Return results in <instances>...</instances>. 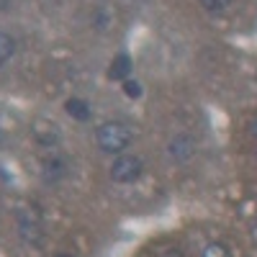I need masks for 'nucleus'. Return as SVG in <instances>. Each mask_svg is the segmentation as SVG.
Returning a JSON list of instances; mask_svg holds the SVG:
<instances>
[{
  "label": "nucleus",
  "instance_id": "nucleus-1",
  "mask_svg": "<svg viewBox=\"0 0 257 257\" xmlns=\"http://www.w3.org/2000/svg\"><path fill=\"white\" fill-rule=\"evenodd\" d=\"M95 142L103 152L108 155H121L123 149L134 142V132L132 126L123 123V121H105L98 126V134H95Z\"/></svg>",
  "mask_w": 257,
  "mask_h": 257
},
{
  "label": "nucleus",
  "instance_id": "nucleus-2",
  "mask_svg": "<svg viewBox=\"0 0 257 257\" xmlns=\"http://www.w3.org/2000/svg\"><path fill=\"white\" fill-rule=\"evenodd\" d=\"M142 170H144V162H142L139 157H134V155H121V157H116L113 165H111V178H113L116 183L128 185V183H134V180L142 178Z\"/></svg>",
  "mask_w": 257,
  "mask_h": 257
},
{
  "label": "nucleus",
  "instance_id": "nucleus-3",
  "mask_svg": "<svg viewBox=\"0 0 257 257\" xmlns=\"http://www.w3.org/2000/svg\"><path fill=\"white\" fill-rule=\"evenodd\" d=\"M18 229H21V237H24L29 244H39L41 242V219H39L36 211H24L21 213Z\"/></svg>",
  "mask_w": 257,
  "mask_h": 257
},
{
  "label": "nucleus",
  "instance_id": "nucleus-4",
  "mask_svg": "<svg viewBox=\"0 0 257 257\" xmlns=\"http://www.w3.org/2000/svg\"><path fill=\"white\" fill-rule=\"evenodd\" d=\"M170 157H173L175 162H188L193 157V152H196V142H193L188 134H178L170 139V147H167Z\"/></svg>",
  "mask_w": 257,
  "mask_h": 257
},
{
  "label": "nucleus",
  "instance_id": "nucleus-5",
  "mask_svg": "<svg viewBox=\"0 0 257 257\" xmlns=\"http://www.w3.org/2000/svg\"><path fill=\"white\" fill-rule=\"evenodd\" d=\"M34 137H36V142H39L41 147L52 149V147L59 144V128H57V123H52V121H36V123H34Z\"/></svg>",
  "mask_w": 257,
  "mask_h": 257
},
{
  "label": "nucleus",
  "instance_id": "nucleus-6",
  "mask_svg": "<svg viewBox=\"0 0 257 257\" xmlns=\"http://www.w3.org/2000/svg\"><path fill=\"white\" fill-rule=\"evenodd\" d=\"M64 170H67L64 160H59V157H49V160H44V180H47V183L59 180V178L64 175Z\"/></svg>",
  "mask_w": 257,
  "mask_h": 257
},
{
  "label": "nucleus",
  "instance_id": "nucleus-7",
  "mask_svg": "<svg viewBox=\"0 0 257 257\" xmlns=\"http://www.w3.org/2000/svg\"><path fill=\"white\" fill-rule=\"evenodd\" d=\"M128 72H132V59H128L126 54H118V57L111 62V72H108V77H111V80H123Z\"/></svg>",
  "mask_w": 257,
  "mask_h": 257
},
{
  "label": "nucleus",
  "instance_id": "nucleus-8",
  "mask_svg": "<svg viewBox=\"0 0 257 257\" xmlns=\"http://www.w3.org/2000/svg\"><path fill=\"white\" fill-rule=\"evenodd\" d=\"M13 54H16V39L0 31V67L8 64L13 59Z\"/></svg>",
  "mask_w": 257,
  "mask_h": 257
},
{
  "label": "nucleus",
  "instance_id": "nucleus-9",
  "mask_svg": "<svg viewBox=\"0 0 257 257\" xmlns=\"http://www.w3.org/2000/svg\"><path fill=\"white\" fill-rule=\"evenodd\" d=\"M67 113H70L72 118H77V121H88V118H90V108H88V103L80 100V98L67 100Z\"/></svg>",
  "mask_w": 257,
  "mask_h": 257
},
{
  "label": "nucleus",
  "instance_id": "nucleus-10",
  "mask_svg": "<svg viewBox=\"0 0 257 257\" xmlns=\"http://www.w3.org/2000/svg\"><path fill=\"white\" fill-rule=\"evenodd\" d=\"M201 3V8L203 11H208V13H224L234 0H198Z\"/></svg>",
  "mask_w": 257,
  "mask_h": 257
},
{
  "label": "nucleus",
  "instance_id": "nucleus-11",
  "mask_svg": "<svg viewBox=\"0 0 257 257\" xmlns=\"http://www.w3.org/2000/svg\"><path fill=\"white\" fill-rule=\"evenodd\" d=\"M201 257H229V247L221 244V242H211V244L203 247Z\"/></svg>",
  "mask_w": 257,
  "mask_h": 257
},
{
  "label": "nucleus",
  "instance_id": "nucleus-12",
  "mask_svg": "<svg viewBox=\"0 0 257 257\" xmlns=\"http://www.w3.org/2000/svg\"><path fill=\"white\" fill-rule=\"evenodd\" d=\"M123 93H126L128 98H139V95H142V85H139L137 80H123Z\"/></svg>",
  "mask_w": 257,
  "mask_h": 257
},
{
  "label": "nucleus",
  "instance_id": "nucleus-13",
  "mask_svg": "<svg viewBox=\"0 0 257 257\" xmlns=\"http://www.w3.org/2000/svg\"><path fill=\"white\" fill-rule=\"evenodd\" d=\"M252 137H254V139H257V118H254V121H252Z\"/></svg>",
  "mask_w": 257,
  "mask_h": 257
},
{
  "label": "nucleus",
  "instance_id": "nucleus-14",
  "mask_svg": "<svg viewBox=\"0 0 257 257\" xmlns=\"http://www.w3.org/2000/svg\"><path fill=\"white\" fill-rule=\"evenodd\" d=\"M167 257H180V254H178V252H170V254H167Z\"/></svg>",
  "mask_w": 257,
  "mask_h": 257
},
{
  "label": "nucleus",
  "instance_id": "nucleus-15",
  "mask_svg": "<svg viewBox=\"0 0 257 257\" xmlns=\"http://www.w3.org/2000/svg\"><path fill=\"white\" fill-rule=\"evenodd\" d=\"M59 257H67V254H59Z\"/></svg>",
  "mask_w": 257,
  "mask_h": 257
}]
</instances>
